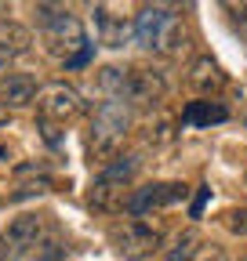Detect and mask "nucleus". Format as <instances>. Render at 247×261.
<instances>
[{"instance_id": "f257e3e1", "label": "nucleus", "mask_w": 247, "mask_h": 261, "mask_svg": "<svg viewBox=\"0 0 247 261\" xmlns=\"http://www.w3.org/2000/svg\"><path fill=\"white\" fill-rule=\"evenodd\" d=\"M135 40L167 58H178L189 47V25L171 8H142L135 15Z\"/></svg>"}, {"instance_id": "f03ea898", "label": "nucleus", "mask_w": 247, "mask_h": 261, "mask_svg": "<svg viewBox=\"0 0 247 261\" xmlns=\"http://www.w3.org/2000/svg\"><path fill=\"white\" fill-rule=\"evenodd\" d=\"M131 135V106L124 102H102L91 116V127H87V152L91 160L98 163H109L120 156L124 142Z\"/></svg>"}, {"instance_id": "7ed1b4c3", "label": "nucleus", "mask_w": 247, "mask_h": 261, "mask_svg": "<svg viewBox=\"0 0 247 261\" xmlns=\"http://www.w3.org/2000/svg\"><path fill=\"white\" fill-rule=\"evenodd\" d=\"M37 15H40V25H44V47H47V55H55L62 62H73L80 51L91 47L87 37H84L80 18L69 8H62V4H40Z\"/></svg>"}, {"instance_id": "20e7f679", "label": "nucleus", "mask_w": 247, "mask_h": 261, "mask_svg": "<svg viewBox=\"0 0 247 261\" xmlns=\"http://www.w3.org/2000/svg\"><path fill=\"white\" fill-rule=\"evenodd\" d=\"M138 171V160L135 156H116L109 160L102 174L95 178V185H91V207L102 211V214H116L124 211V203H128V185Z\"/></svg>"}, {"instance_id": "39448f33", "label": "nucleus", "mask_w": 247, "mask_h": 261, "mask_svg": "<svg viewBox=\"0 0 247 261\" xmlns=\"http://www.w3.org/2000/svg\"><path fill=\"white\" fill-rule=\"evenodd\" d=\"M37 113L44 116V123H73L84 113V98L77 87L69 84H44L37 91Z\"/></svg>"}, {"instance_id": "423d86ee", "label": "nucleus", "mask_w": 247, "mask_h": 261, "mask_svg": "<svg viewBox=\"0 0 247 261\" xmlns=\"http://www.w3.org/2000/svg\"><path fill=\"white\" fill-rule=\"evenodd\" d=\"M109 240H113L116 254L131 257V261H138V257H145V254H153V250L160 247V232H157L153 225L138 221V218H131V221H116V225L109 228Z\"/></svg>"}, {"instance_id": "0eeeda50", "label": "nucleus", "mask_w": 247, "mask_h": 261, "mask_svg": "<svg viewBox=\"0 0 247 261\" xmlns=\"http://www.w3.org/2000/svg\"><path fill=\"white\" fill-rule=\"evenodd\" d=\"M44 228H47L44 214H18V218L4 228V232H0V240H4V247H8L11 257H18V254L33 250V247L44 240Z\"/></svg>"}, {"instance_id": "6e6552de", "label": "nucleus", "mask_w": 247, "mask_h": 261, "mask_svg": "<svg viewBox=\"0 0 247 261\" xmlns=\"http://www.w3.org/2000/svg\"><path fill=\"white\" fill-rule=\"evenodd\" d=\"M178 200H185V185H178V181H157V185L135 189L128 196V211L145 214V211H157V207H171Z\"/></svg>"}, {"instance_id": "1a4fd4ad", "label": "nucleus", "mask_w": 247, "mask_h": 261, "mask_svg": "<svg viewBox=\"0 0 247 261\" xmlns=\"http://www.w3.org/2000/svg\"><path fill=\"white\" fill-rule=\"evenodd\" d=\"M167 94V80L157 69H131L128 76V106H157Z\"/></svg>"}, {"instance_id": "9d476101", "label": "nucleus", "mask_w": 247, "mask_h": 261, "mask_svg": "<svg viewBox=\"0 0 247 261\" xmlns=\"http://www.w3.org/2000/svg\"><path fill=\"white\" fill-rule=\"evenodd\" d=\"M37 80L29 73H8L0 80V109H18V106H29L37 102Z\"/></svg>"}, {"instance_id": "9b49d317", "label": "nucleus", "mask_w": 247, "mask_h": 261, "mask_svg": "<svg viewBox=\"0 0 247 261\" xmlns=\"http://www.w3.org/2000/svg\"><path fill=\"white\" fill-rule=\"evenodd\" d=\"M95 29H98V40L106 47H124V40H128V33H131L128 18L116 15V8H109V4L95 8Z\"/></svg>"}, {"instance_id": "f8f14e48", "label": "nucleus", "mask_w": 247, "mask_h": 261, "mask_svg": "<svg viewBox=\"0 0 247 261\" xmlns=\"http://www.w3.org/2000/svg\"><path fill=\"white\" fill-rule=\"evenodd\" d=\"M185 84H189L193 91H200V94H211V91H218V87L226 84V73L218 69V62H214V58L200 55V58L189 65V73H185Z\"/></svg>"}, {"instance_id": "ddd939ff", "label": "nucleus", "mask_w": 247, "mask_h": 261, "mask_svg": "<svg viewBox=\"0 0 247 261\" xmlns=\"http://www.w3.org/2000/svg\"><path fill=\"white\" fill-rule=\"evenodd\" d=\"M182 120L193 123V127H211V123L229 120V109L222 102H207V98H200V102H189V106L182 109Z\"/></svg>"}, {"instance_id": "4468645a", "label": "nucleus", "mask_w": 247, "mask_h": 261, "mask_svg": "<svg viewBox=\"0 0 247 261\" xmlns=\"http://www.w3.org/2000/svg\"><path fill=\"white\" fill-rule=\"evenodd\" d=\"M196 254H200V232L196 228H185V232L175 240L167 261H196Z\"/></svg>"}, {"instance_id": "2eb2a0df", "label": "nucleus", "mask_w": 247, "mask_h": 261, "mask_svg": "<svg viewBox=\"0 0 247 261\" xmlns=\"http://www.w3.org/2000/svg\"><path fill=\"white\" fill-rule=\"evenodd\" d=\"M0 47H8V51H26L29 47V29L15 25V22H0Z\"/></svg>"}, {"instance_id": "dca6fc26", "label": "nucleus", "mask_w": 247, "mask_h": 261, "mask_svg": "<svg viewBox=\"0 0 247 261\" xmlns=\"http://www.w3.org/2000/svg\"><path fill=\"white\" fill-rule=\"evenodd\" d=\"M226 228H229V232H236V236H247V207L229 211V214H226Z\"/></svg>"}, {"instance_id": "f3484780", "label": "nucleus", "mask_w": 247, "mask_h": 261, "mask_svg": "<svg viewBox=\"0 0 247 261\" xmlns=\"http://www.w3.org/2000/svg\"><path fill=\"white\" fill-rule=\"evenodd\" d=\"M226 11H229L236 33H240V37H247V4H226Z\"/></svg>"}, {"instance_id": "a211bd4d", "label": "nucleus", "mask_w": 247, "mask_h": 261, "mask_svg": "<svg viewBox=\"0 0 247 261\" xmlns=\"http://www.w3.org/2000/svg\"><path fill=\"white\" fill-rule=\"evenodd\" d=\"M196 261H233L222 247H200V254H196Z\"/></svg>"}, {"instance_id": "6ab92c4d", "label": "nucleus", "mask_w": 247, "mask_h": 261, "mask_svg": "<svg viewBox=\"0 0 247 261\" xmlns=\"http://www.w3.org/2000/svg\"><path fill=\"white\" fill-rule=\"evenodd\" d=\"M149 142H153V145H164V142H171V123H167V120H160L157 127H153Z\"/></svg>"}, {"instance_id": "aec40b11", "label": "nucleus", "mask_w": 247, "mask_h": 261, "mask_svg": "<svg viewBox=\"0 0 247 261\" xmlns=\"http://www.w3.org/2000/svg\"><path fill=\"white\" fill-rule=\"evenodd\" d=\"M11 65H15V51H8V47H0V80H4V76L11 73Z\"/></svg>"}, {"instance_id": "412c9836", "label": "nucleus", "mask_w": 247, "mask_h": 261, "mask_svg": "<svg viewBox=\"0 0 247 261\" xmlns=\"http://www.w3.org/2000/svg\"><path fill=\"white\" fill-rule=\"evenodd\" d=\"M8 167H11V149H8L4 142H0V174H4Z\"/></svg>"}, {"instance_id": "4be33fe9", "label": "nucleus", "mask_w": 247, "mask_h": 261, "mask_svg": "<svg viewBox=\"0 0 247 261\" xmlns=\"http://www.w3.org/2000/svg\"><path fill=\"white\" fill-rule=\"evenodd\" d=\"M40 261H69L66 254H47V257H40Z\"/></svg>"}, {"instance_id": "5701e85b", "label": "nucleus", "mask_w": 247, "mask_h": 261, "mask_svg": "<svg viewBox=\"0 0 247 261\" xmlns=\"http://www.w3.org/2000/svg\"><path fill=\"white\" fill-rule=\"evenodd\" d=\"M243 185H247V171H243Z\"/></svg>"}, {"instance_id": "b1692460", "label": "nucleus", "mask_w": 247, "mask_h": 261, "mask_svg": "<svg viewBox=\"0 0 247 261\" xmlns=\"http://www.w3.org/2000/svg\"><path fill=\"white\" fill-rule=\"evenodd\" d=\"M0 120H4V109H0Z\"/></svg>"}, {"instance_id": "393cba45", "label": "nucleus", "mask_w": 247, "mask_h": 261, "mask_svg": "<svg viewBox=\"0 0 247 261\" xmlns=\"http://www.w3.org/2000/svg\"><path fill=\"white\" fill-rule=\"evenodd\" d=\"M240 261H247V254H243V257H240Z\"/></svg>"}]
</instances>
